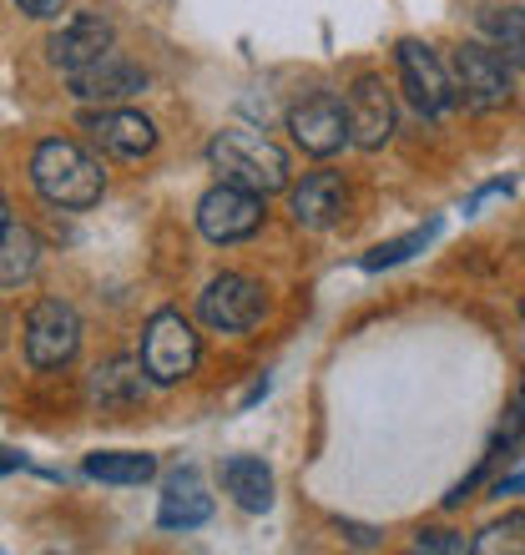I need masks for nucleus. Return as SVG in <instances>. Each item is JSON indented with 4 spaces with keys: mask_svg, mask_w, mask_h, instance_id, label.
Returning a JSON list of instances; mask_svg holds the SVG:
<instances>
[{
    "mask_svg": "<svg viewBox=\"0 0 525 555\" xmlns=\"http://www.w3.org/2000/svg\"><path fill=\"white\" fill-rule=\"evenodd\" d=\"M5 334H11V319H5V313H0V344H5Z\"/></svg>",
    "mask_w": 525,
    "mask_h": 555,
    "instance_id": "393cba45",
    "label": "nucleus"
},
{
    "mask_svg": "<svg viewBox=\"0 0 525 555\" xmlns=\"http://www.w3.org/2000/svg\"><path fill=\"white\" fill-rule=\"evenodd\" d=\"M146 87V72H137L127 56H117V51H106V56L87 61L81 72H72V91L81 96V102H127V96H137V91Z\"/></svg>",
    "mask_w": 525,
    "mask_h": 555,
    "instance_id": "f8f14e48",
    "label": "nucleus"
},
{
    "mask_svg": "<svg viewBox=\"0 0 525 555\" xmlns=\"http://www.w3.org/2000/svg\"><path fill=\"white\" fill-rule=\"evenodd\" d=\"M262 313H268V293H262V283H253L243 273L213 278L203 298H197V319L207 328H218V334H248Z\"/></svg>",
    "mask_w": 525,
    "mask_h": 555,
    "instance_id": "423d86ee",
    "label": "nucleus"
},
{
    "mask_svg": "<svg viewBox=\"0 0 525 555\" xmlns=\"http://www.w3.org/2000/svg\"><path fill=\"white\" fill-rule=\"evenodd\" d=\"M344 127H349V142L364 146V152H380V146L394 137V96L380 76H359L349 87Z\"/></svg>",
    "mask_w": 525,
    "mask_h": 555,
    "instance_id": "1a4fd4ad",
    "label": "nucleus"
},
{
    "mask_svg": "<svg viewBox=\"0 0 525 555\" xmlns=\"http://www.w3.org/2000/svg\"><path fill=\"white\" fill-rule=\"evenodd\" d=\"M81 349V319L72 304L41 298L26 319V359L30 369H66Z\"/></svg>",
    "mask_w": 525,
    "mask_h": 555,
    "instance_id": "39448f33",
    "label": "nucleus"
},
{
    "mask_svg": "<svg viewBox=\"0 0 525 555\" xmlns=\"http://www.w3.org/2000/svg\"><path fill=\"white\" fill-rule=\"evenodd\" d=\"M207 162H213V172L222 182H233L243 192H258V197L289 188V157L258 132H238V127L233 132H218L213 146H207Z\"/></svg>",
    "mask_w": 525,
    "mask_h": 555,
    "instance_id": "f03ea898",
    "label": "nucleus"
},
{
    "mask_svg": "<svg viewBox=\"0 0 525 555\" xmlns=\"http://www.w3.org/2000/svg\"><path fill=\"white\" fill-rule=\"evenodd\" d=\"M112 41H117L112 21H106V15L81 11V15H72V21H66L51 41H46V56H51V66H61V72L72 76V72H81L87 61L106 56V51H112Z\"/></svg>",
    "mask_w": 525,
    "mask_h": 555,
    "instance_id": "9b49d317",
    "label": "nucleus"
},
{
    "mask_svg": "<svg viewBox=\"0 0 525 555\" xmlns=\"http://www.w3.org/2000/svg\"><path fill=\"white\" fill-rule=\"evenodd\" d=\"M439 233V222H430V228H420V233H409L399 237V243H380L374 253H364V268L369 273H380V268H394V263H405V258H414V253L430 243V237Z\"/></svg>",
    "mask_w": 525,
    "mask_h": 555,
    "instance_id": "aec40b11",
    "label": "nucleus"
},
{
    "mask_svg": "<svg viewBox=\"0 0 525 555\" xmlns=\"http://www.w3.org/2000/svg\"><path fill=\"white\" fill-rule=\"evenodd\" d=\"M450 91H454V102H465L470 112H496V106L511 102L515 76L490 46L465 41L450 56Z\"/></svg>",
    "mask_w": 525,
    "mask_h": 555,
    "instance_id": "20e7f679",
    "label": "nucleus"
},
{
    "mask_svg": "<svg viewBox=\"0 0 525 555\" xmlns=\"http://www.w3.org/2000/svg\"><path fill=\"white\" fill-rule=\"evenodd\" d=\"M197 228H203L207 243H243L262 228V197L233 188V182H218L197 203Z\"/></svg>",
    "mask_w": 525,
    "mask_h": 555,
    "instance_id": "0eeeda50",
    "label": "nucleus"
},
{
    "mask_svg": "<svg viewBox=\"0 0 525 555\" xmlns=\"http://www.w3.org/2000/svg\"><path fill=\"white\" fill-rule=\"evenodd\" d=\"M142 395H146V374L137 359H112V364L97 369V379H91V399H97L102 410H131Z\"/></svg>",
    "mask_w": 525,
    "mask_h": 555,
    "instance_id": "a211bd4d",
    "label": "nucleus"
},
{
    "mask_svg": "<svg viewBox=\"0 0 525 555\" xmlns=\"http://www.w3.org/2000/svg\"><path fill=\"white\" fill-rule=\"evenodd\" d=\"M349 541H354V545H374V530H364V526H349Z\"/></svg>",
    "mask_w": 525,
    "mask_h": 555,
    "instance_id": "b1692460",
    "label": "nucleus"
},
{
    "mask_svg": "<svg viewBox=\"0 0 525 555\" xmlns=\"http://www.w3.org/2000/svg\"><path fill=\"white\" fill-rule=\"evenodd\" d=\"M222 490L248 515H262L273 505V469L262 465L258 454H228L222 460Z\"/></svg>",
    "mask_w": 525,
    "mask_h": 555,
    "instance_id": "dca6fc26",
    "label": "nucleus"
},
{
    "mask_svg": "<svg viewBox=\"0 0 525 555\" xmlns=\"http://www.w3.org/2000/svg\"><path fill=\"white\" fill-rule=\"evenodd\" d=\"M399 81H405L409 102L420 106L424 117H439V112L454 106L450 72H445V61H439L424 41H399Z\"/></svg>",
    "mask_w": 525,
    "mask_h": 555,
    "instance_id": "9d476101",
    "label": "nucleus"
},
{
    "mask_svg": "<svg viewBox=\"0 0 525 555\" xmlns=\"http://www.w3.org/2000/svg\"><path fill=\"white\" fill-rule=\"evenodd\" d=\"M521 530H525V515H511L505 526H490L481 535V541H470V551L475 555H500V551H521Z\"/></svg>",
    "mask_w": 525,
    "mask_h": 555,
    "instance_id": "412c9836",
    "label": "nucleus"
},
{
    "mask_svg": "<svg viewBox=\"0 0 525 555\" xmlns=\"http://www.w3.org/2000/svg\"><path fill=\"white\" fill-rule=\"evenodd\" d=\"M87 475L102 485H142L157 475V460L142 450H102L87 454Z\"/></svg>",
    "mask_w": 525,
    "mask_h": 555,
    "instance_id": "6ab92c4d",
    "label": "nucleus"
},
{
    "mask_svg": "<svg viewBox=\"0 0 525 555\" xmlns=\"http://www.w3.org/2000/svg\"><path fill=\"white\" fill-rule=\"evenodd\" d=\"M15 5H21L30 21H51V15H61V5H66V0H15Z\"/></svg>",
    "mask_w": 525,
    "mask_h": 555,
    "instance_id": "5701e85b",
    "label": "nucleus"
},
{
    "mask_svg": "<svg viewBox=\"0 0 525 555\" xmlns=\"http://www.w3.org/2000/svg\"><path fill=\"white\" fill-rule=\"evenodd\" d=\"M289 132L293 142L304 146L308 157H334L338 146L349 142V127H344V102L334 91H313L289 112Z\"/></svg>",
    "mask_w": 525,
    "mask_h": 555,
    "instance_id": "6e6552de",
    "label": "nucleus"
},
{
    "mask_svg": "<svg viewBox=\"0 0 525 555\" xmlns=\"http://www.w3.org/2000/svg\"><path fill=\"white\" fill-rule=\"evenodd\" d=\"M5 218H11V212H5V197H0V228H5Z\"/></svg>",
    "mask_w": 525,
    "mask_h": 555,
    "instance_id": "a878e982",
    "label": "nucleus"
},
{
    "mask_svg": "<svg viewBox=\"0 0 525 555\" xmlns=\"http://www.w3.org/2000/svg\"><path fill=\"white\" fill-rule=\"evenodd\" d=\"M197 353H203V344H197V334H192V323L177 313V308H162V313H152V323H146L142 334V374L152 384H182L197 369Z\"/></svg>",
    "mask_w": 525,
    "mask_h": 555,
    "instance_id": "7ed1b4c3",
    "label": "nucleus"
},
{
    "mask_svg": "<svg viewBox=\"0 0 525 555\" xmlns=\"http://www.w3.org/2000/svg\"><path fill=\"white\" fill-rule=\"evenodd\" d=\"M87 127L106 157H121V162H137L157 146V127L142 112H102V117H87Z\"/></svg>",
    "mask_w": 525,
    "mask_h": 555,
    "instance_id": "2eb2a0df",
    "label": "nucleus"
},
{
    "mask_svg": "<svg viewBox=\"0 0 525 555\" xmlns=\"http://www.w3.org/2000/svg\"><path fill=\"white\" fill-rule=\"evenodd\" d=\"M213 520V495L197 469H177L172 480L162 485V505H157V526L162 530H197Z\"/></svg>",
    "mask_w": 525,
    "mask_h": 555,
    "instance_id": "4468645a",
    "label": "nucleus"
},
{
    "mask_svg": "<svg viewBox=\"0 0 525 555\" xmlns=\"http://www.w3.org/2000/svg\"><path fill=\"white\" fill-rule=\"evenodd\" d=\"M349 207V192H344V177L338 172H308L298 188H293V222L308 228V233H323L334 228Z\"/></svg>",
    "mask_w": 525,
    "mask_h": 555,
    "instance_id": "ddd939ff",
    "label": "nucleus"
},
{
    "mask_svg": "<svg viewBox=\"0 0 525 555\" xmlns=\"http://www.w3.org/2000/svg\"><path fill=\"white\" fill-rule=\"evenodd\" d=\"M41 268V237L30 233L26 222H11L0 228V288H21L30 283Z\"/></svg>",
    "mask_w": 525,
    "mask_h": 555,
    "instance_id": "f3484780",
    "label": "nucleus"
},
{
    "mask_svg": "<svg viewBox=\"0 0 525 555\" xmlns=\"http://www.w3.org/2000/svg\"><path fill=\"white\" fill-rule=\"evenodd\" d=\"M420 551H465V535H450V530H420Z\"/></svg>",
    "mask_w": 525,
    "mask_h": 555,
    "instance_id": "4be33fe9",
    "label": "nucleus"
},
{
    "mask_svg": "<svg viewBox=\"0 0 525 555\" xmlns=\"http://www.w3.org/2000/svg\"><path fill=\"white\" fill-rule=\"evenodd\" d=\"M30 182L41 192L46 203L56 207H72V212H87V207L102 203V162L91 157L87 146L76 142H41L36 146V157H30Z\"/></svg>",
    "mask_w": 525,
    "mask_h": 555,
    "instance_id": "f257e3e1",
    "label": "nucleus"
}]
</instances>
